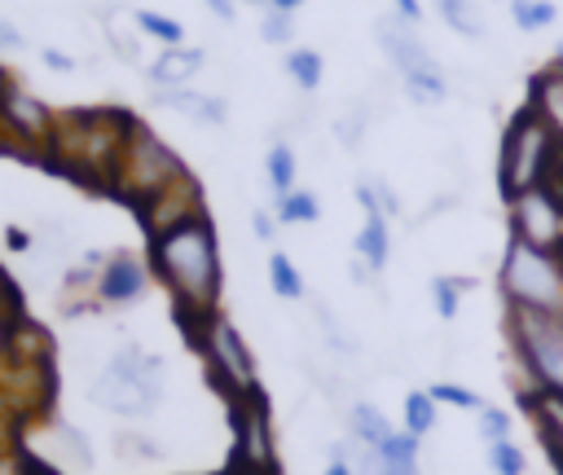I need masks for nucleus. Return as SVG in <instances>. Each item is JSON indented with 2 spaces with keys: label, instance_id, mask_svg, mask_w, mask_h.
<instances>
[{
  "label": "nucleus",
  "instance_id": "34",
  "mask_svg": "<svg viewBox=\"0 0 563 475\" xmlns=\"http://www.w3.org/2000/svg\"><path fill=\"white\" fill-rule=\"evenodd\" d=\"M510 427H515V418H510V409H501V405H484V409L475 413V431L484 435V444L510 440Z\"/></svg>",
  "mask_w": 563,
  "mask_h": 475
},
{
  "label": "nucleus",
  "instance_id": "46",
  "mask_svg": "<svg viewBox=\"0 0 563 475\" xmlns=\"http://www.w3.org/2000/svg\"><path fill=\"white\" fill-rule=\"evenodd\" d=\"M369 277H374V273H369V268H365L361 259H352V281H356V286H365Z\"/></svg>",
  "mask_w": 563,
  "mask_h": 475
},
{
  "label": "nucleus",
  "instance_id": "38",
  "mask_svg": "<svg viewBox=\"0 0 563 475\" xmlns=\"http://www.w3.org/2000/svg\"><path fill=\"white\" fill-rule=\"evenodd\" d=\"M321 475H356V471H352V457H347V444H334V449H330V462H325Z\"/></svg>",
  "mask_w": 563,
  "mask_h": 475
},
{
  "label": "nucleus",
  "instance_id": "29",
  "mask_svg": "<svg viewBox=\"0 0 563 475\" xmlns=\"http://www.w3.org/2000/svg\"><path fill=\"white\" fill-rule=\"evenodd\" d=\"M132 22H136V31H141L145 40H158V48L185 44V26H180L176 18H167V13H158V9H136Z\"/></svg>",
  "mask_w": 563,
  "mask_h": 475
},
{
  "label": "nucleus",
  "instance_id": "48",
  "mask_svg": "<svg viewBox=\"0 0 563 475\" xmlns=\"http://www.w3.org/2000/svg\"><path fill=\"white\" fill-rule=\"evenodd\" d=\"M550 66H559V70H563V40H559V48H554V57H550Z\"/></svg>",
  "mask_w": 563,
  "mask_h": 475
},
{
  "label": "nucleus",
  "instance_id": "21",
  "mask_svg": "<svg viewBox=\"0 0 563 475\" xmlns=\"http://www.w3.org/2000/svg\"><path fill=\"white\" fill-rule=\"evenodd\" d=\"M48 435H53V449H57V462L53 466H70V471H92V444L79 427L53 418L48 422Z\"/></svg>",
  "mask_w": 563,
  "mask_h": 475
},
{
  "label": "nucleus",
  "instance_id": "10",
  "mask_svg": "<svg viewBox=\"0 0 563 475\" xmlns=\"http://www.w3.org/2000/svg\"><path fill=\"white\" fill-rule=\"evenodd\" d=\"M53 128H57V110L44 97L22 88L18 79L0 88V145L31 154V158H48Z\"/></svg>",
  "mask_w": 563,
  "mask_h": 475
},
{
  "label": "nucleus",
  "instance_id": "4",
  "mask_svg": "<svg viewBox=\"0 0 563 475\" xmlns=\"http://www.w3.org/2000/svg\"><path fill=\"white\" fill-rule=\"evenodd\" d=\"M563 176V141L550 132V123L523 101L506 132H501V154H497V189L501 198H515L532 185H545Z\"/></svg>",
  "mask_w": 563,
  "mask_h": 475
},
{
  "label": "nucleus",
  "instance_id": "37",
  "mask_svg": "<svg viewBox=\"0 0 563 475\" xmlns=\"http://www.w3.org/2000/svg\"><path fill=\"white\" fill-rule=\"evenodd\" d=\"M106 35H110V44H114V53L119 57H128V62H141V44H136V35H128V31H119V26H106Z\"/></svg>",
  "mask_w": 563,
  "mask_h": 475
},
{
  "label": "nucleus",
  "instance_id": "16",
  "mask_svg": "<svg viewBox=\"0 0 563 475\" xmlns=\"http://www.w3.org/2000/svg\"><path fill=\"white\" fill-rule=\"evenodd\" d=\"M198 70H202V48H189V44L158 48V57L145 66V75H150L154 88H189V79Z\"/></svg>",
  "mask_w": 563,
  "mask_h": 475
},
{
  "label": "nucleus",
  "instance_id": "12",
  "mask_svg": "<svg viewBox=\"0 0 563 475\" xmlns=\"http://www.w3.org/2000/svg\"><path fill=\"white\" fill-rule=\"evenodd\" d=\"M150 281H154L150 259H141L136 251H110L106 264L97 268L92 303H101V308H128V303L145 299Z\"/></svg>",
  "mask_w": 563,
  "mask_h": 475
},
{
  "label": "nucleus",
  "instance_id": "36",
  "mask_svg": "<svg viewBox=\"0 0 563 475\" xmlns=\"http://www.w3.org/2000/svg\"><path fill=\"white\" fill-rule=\"evenodd\" d=\"M277 229H282V220L273 216V207H268V211H264V207L251 211V233H255L260 242H277Z\"/></svg>",
  "mask_w": 563,
  "mask_h": 475
},
{
  "label": "nucleus",
  "instance_id": "28",
  "mask_svg": "<svg viewBox=\"0 0 563 475\" xmlns=\"http://www.w3.org/2000/svg\"><path fill=\"white\" fill-rule=\"evenodd\" d=\"M273 216L282 220V224H317L321 220V202H317V194L312 189H290L286 198H273Z\"/></svg>",
  "mask_w": 563,
  "mask_h": 475
},
{
  "label": "nucleus",
  "instance_id": "25",
  "mask_svg": "<svg viewBox=\"0 0 563 475\" xmlns=\"http://www.w3.org/2000/svg\"><path fill=\"white\" fill-rule=\"evenodd\" d=\"M400 427L418 440H427L435 427H440V405L431 400V391H405V405H400Z\"/></svg>",
  "mask_w": 563,
  "mask_h": 475
},
{
  "label": "nucleus",
  "instance_id": "6",
  "mask_svg": "<svg viewBox=\"0 0 563 475\" xmlns=\"http://www.w3.org/2000/svg\"><path fill=\"white\" fill-rule=\"evenodd\" d=\"M185 176H194L185 167V158L150 123L136 119L128 141H123V150H119V163H114V176H110V194H119L132 211H141L145 202H154L158 194H167Z\"/></svg>",
  "mask_w": 563,
  "mask_h": 475
},
{
  "label": "nucleus",
  "instance_id": "39",
  "mask_svg": "<svg viewBox=\"0 0 563 475\" xmlns=\"http://www.w3.org/2000/svg\"><path fill=\"white\" fill-rule=\"evenodd\" d=\"M40 57H44V66H48V70H57V75H70V70H75V57H70V53H62V48H44Z\"/></svg>",
  "mask_w": 563,
  "mask_h": 475
},
{
  "label": "nucleus",
  "instance_id": "14",
  "mask_svg": "<svg viewBox=\"0 0 563 475\" xmlns=\"http://www.w3.org/2000/svg\"><path fill=\"white\" fill-rule=\"evenodd\" d=\"M198 211H207L202 207V185L194 176H185L180 185H172L167 194H158L154 202H145L136 211V220L145 224V233H158V229H172V224H180V220H189Z\"/></svg>",
  "mask_w": 563,
  "mask_h": 475
},
{
  "label": "nucleus",
  "instance_id": "24",
  "mask_svg": "<svg viewBox=\"0 0 563 475\" xmlns=\"http://www.w3.org/2000/svg\"><path fill=\"white\" fill-rule=\"evenodd\" d=\"M264 273H268V290H273L277 299H286V303H299V299L308 295V281H303V273H299V264H295L286 251H273V255H268V264H264Z\"/></svg>",
  "mask_w": 563,
  "mask_h": 475
},
{
  "label": "nucleus",
  "instance_id": "2",
  "mask_svg": "<svg viewBox=\"0 0 563 475\" xmlns=\"http://www.w3.org/2000/svg\"><path fill=\"white\" fill-rule=\"evenodd\" d=\"M132 114L119 106H79V110H57V128L48 141V163L92 189H110L119 150L132 132Z\"/></svg>",
  "mask_w": 563,
  "mask_h": 475
},
{
  "label": "nucleus",
  "instance_id": "42",
  "mask_svg": "<svg viewBox=\"0 0 563 475\" xmlns=\"http://www.w3.org/2000/svg\"><path fill=\"white\" fill-rule=\"evenodd\" d=\"M22 44H26V40H22V31H18L13 22H4V18H0V48H4V53H13V48H22Z\"/></svg>",
  "mask_w": 563,
  "mask_h": 475
},
{
  "label": "nucleus",
  "instance_id": "13",
  "mask_svg": "<svg viewBox=\"0 0 563 475\" xmlns=\"http://www.w3.org/2000/svg\"><path fill=\"white\" fill-rule=\"evenodd\" d=\"M229 418H233V457L229 462H238V466H277L273 431H268V400L264 396L233 400Z\"/></svg>",
  "mask_w": 563,
  "mask_h": 475
},
{
  "label": "nucleus",
  "instance_id": "1",
  "mask_svg": "<svg viewBox=\"0 0 563 475\" xmlns=\"http://www.w3.org/2000/svg\"><path fill=\"white\" fill-rule=\"evenodd\" d=\"M150 268L158 286L167 290L176 317H207L220 312L224 295V255H220V233L207 211L150 233Z\"/></svg>",
  "mask_w": 563,
  "mask_h": 475
},
{
  "label": "nucleus",
  "instance_id": "45",
  "mask_svg": "<svg viewBox=\"0 0 563 475\" xmlns=\"http://www.w3.org/2000/svg\"><path fill=\"white\" fill-rule=\"evenodd\" d=\"M202 4H207L220 22H233V13H238V4H233V0H202Z\"/></svg>",
  "mask_w": 563,
  "mask_h": 475
},
{
  "label": "nucleus",
  "instance_id": "30",
  "mask_svg": "<svg viewBox=\"0 0 563 475\" xmlns=\"http://www.w3.org/2000/svg\"><path fill=\"white\" fill-rule=\"evenodd\" d=\"M435 13L444 18V26H453L466 40H479L484 35V22H479V13H475L471 0H435Z\"/></svg>",
  "mask_w": 563,
  "mask_h": 475
},
{
  "label": "nucleus",
  "instance_id": "26",
  "mask_svg": "<svg viewBox=\"0 0 563 475\" xmlns=\"http://www.w3.org/2000/svg\"><path fill=\"white\" fill-rule=\"evenodd\" d=\"M475 281L471 277H453V273H435L431 277V308L440 312V321H453L462 312V299Z\"/></svg>",
  "mask_w": 563,
  "mask_h": 475
},
{
  "label": "nucleus",
  "instance_id": "50",
  "mask_svg": "<svg viewBox=\"0 0 563 475\" xmlns=\"http://www.w3.org/2000/svg\"><path fill=\"white\" fill-rule=\"evenodd\" d=\"M9 79H13V75H9V70H4V66H0V88H4V84H9Z\"/></svg>",
  "mask_w": 563,
  "mask_h": 475
},
{
  "label": "nucleus",
  "instance_id": "11",
  "mask_svg": "<svg viewBox=\"0 0 563 475\" xmlns=\"http://www.w3.org/2000/svg\"><path fill=\"white\" fill-rule=\"evenodd\" d=\"M506 224H510V238L519 242L563 251V176L506 198Z\"/></svg>",
  "mask_w": 563,
  "mask_h": 475
},
{
  "label": "nucleus",
  "instance_id": "33",
  "mask_svg": "<svg viewBox=\"0 0 563 475\" xmlns=\"http://www.w3.org/2000/svg\"><path fill=\"white\" fill-rule=\"evenodd\" d=\"M427 391H431L435 405H449V409H475V413L484 409V396L471 391V387H462V383H444V378H440V383H431Z\"/></svg>",
  "mask_w": 563,
  "mask_h": 475
},
{
  "label": "nucleus",
  "instance_id": "43",
  "mask_svg": "<svg viewBox=\"0 0 563 475\" xmlns=\"http://www.w3.org/2000/svg\"><path fill=\"white\" fill-rule=\"evenodd\" d=\"M211 475H282V471L277 466H238V462H229V466H220Z\"/></svg>",
  "mask_w": 563,
  "mask_h": 475
},
{
  "label": "nucleus",
  "instance_id": "35",
  "mask_svg": "<svg viewBox=\"0 0 563 475\" xmlns=\"http://www.w3.org/2000/svg\"><path fill=\"white\" fill-rule=\"evenodd\" d=\"M260 40H264V44H290V40H295V13L268 4L264 18H260Z\"/></svg>",
  "mask_w": 563,
  "mask_h": 475
},
{
  "label": "nucleus",
  "instance_id": "27",
  "mask_svg": "<svg viewBox=\"0 0 563 475\" xmlns=\"http://www.w3.org/2000/svg\"><path fill=\"white\" fill-rule=\"evenodd\" d=\"M286 75H290V84L299 92H317L321 79H325V62H321L317 48H290L286 53Z\"/></svg>",
  "mask_w": 563,
  "mask_h": 475
},
{
  "label": "nucleus",
  "instance_id": "49",
  "mask_svg": "<svg viewBox=\"0 0 563 475\" xmlns=\"http://www.w3.org/2000/svg\"><path fill=\"white\" fill-rule=\"evenodd\" d=\"M233 4H264L268 9V0H233Z\"/></svg>",
  "mask_w": 563,
  "mask_h": 475
},
{
  "label": "nucleus",
  "instance_id": "44",
  "mask_svg": "<svg viewBox=\"0 0 563 475\" xmlns=\"http://www.w3.org/2000/svg\"><path fill=\"white\" fill-rule=\"evenodd\" d=\"M396 4V18H405V22H422V0H391Z\"/></svg>",
  "mask_w": 563,
  "mask_h": 475
},
{
  "label": "nucleus",
  "instance_id": "17",
  "mask_svg": "<svg viewBox=\"0 0 563 475\" xmlns=\"http://www.w3.org/2000/svg\"><path fill=\"white\" fill-rule=\"evenodd\" d=\"M528 106L550 123V132L563 141V70L559 66H545L532 75L528 84Z\"/></svg>",
  "mask_w": 563,
  "mask_h": 475
},
{
  "label": "nucleus",
  "instance_id": "41",
  "mask_svg": "<svg viewBox=\"0 0 563 475\" xmlns=\"http://www.w3.org/2000/svg\"><path fill=\"white\" fill-rule=\"evenodd\" d=\"M378 202H383V216H387V220H391V216H400V211H405V202H400V198H396V189H391V185H387V180H378Z\"/></svg>",
  "mask_w": 563,
  "mask_h": 475
},
{
  "label": "nucleus",
  "instance_id": "7",
  "mask_svg": "<svg viewBox=\"0 0 563 475\" xmlns=\"http://www.w3.org/2000/svg\"><path fill=\"white\" fill-rule=\"evenodd\" d=\"M163 356L136 347V343H123L106 365L101 374L92 378V400L106 409V413H119V418H145L158 400H163Z\"/></svg>",
  "mask_w": 563,
  "mask_h": 475
},
{
  "label": "nucleus",
  "instance_id": "32",
  "mask_svg": "<svg viewBox=\"0 0 563 475\" xmlns=\"http://www.w3.org/2000/svg\"><path fill=\"white\" fill-rule=\"evenodd\" d=\"M488 471L493 475H528V453L515 440H497V444H488Z\"/></svg>",
  "mask_w": 563,
  "mask_h": 475
},
{
  "label": "nucleus",
  "instance_id": "19",
  "mask_svg": "<svg viewBox=\"0 0 563 475\" xmlns=\"http://www.w3.org/2000/svg\"><path fill=\"white\" fill-rule=\"evenodd\" d=\"M374 453L383 462V475H422V440L409 435L405 427H396Z\"/></svg>",
  "mask_w": 563,
  "mask_h": 475
},
{
  "label": "nucleus",
  "instance_id": "15",
  "mask_svg": "<svg viewBox=\"0 0 563 475\" xmlns=\"http://www.w3.org/2000/svg\"><path fill=\"white\" fill-rule=\"evenodd\" d=\"M150 101L163 106V110H172V114H185L194 123H211V128H220L229 119L224 101L216 92H198V88H154Z\"/></svg>",
  "mask_w": 563,
  "mask_h": 475
},
{
  "label": "nucleus",
  "instance_id": "20",
  "mask_svg": "<svg viewBox=\"0 0 563 475\" xmlns=\"http://www.w3.org/2000/svg\"><path fill=\"white\" fill-rule=\"evenodd\" d=\"M264 185L273 189V198H286L290 189H299V150L282 136L264 154Z\"/></svg>",
  "mask_w": 563,
  "mask_h": 475
},
{
  "label": "nucleus",
  "instance_id": "18",
  "mask_svg": "<svg viewBox=\"0 0 563 475\" xmlns=\"http://www.w3.org/2000/svg\"><path fill=\"white\" fill-rule=\"evenodd\" d=\"M356 259L369 273H383L391 259V220L383 211H365L361 216V233H356Z\"/></svg>",
  "mask_w": 563,
  "mask_h": 475
},
{
  "label": "nucleus",
  "instance_id": "8",
  "mask_svg": "<svg viewBox=\"0 0 563 475\" xmlns=\"http://www.w3.org/2000/svg\"><path fill=\"white\" fill-rule=\"evenodd\" d=\"M506 343L515 352L523 391L563 396V317L506 312ZM519 391V396H523Z\"/></svg>",
  "mask_w": 563,
  "mask_h": 475
},
{
  "label": "nucleus",
  "instance_id": "47",
  "mask_svg": "<svg viewBox=\"0 0 563 475\" xmlns=\"http://www.w3.org/2000/svg\"><path fill=\"white\" fill-rule=\"evenodd\" d=\"M268 4H273V9H286V13H295V9H299V4H308V0H268Z\"/></svg>",
  "mask_w": 563,
  "mask_h": 475
},
{
  "label": "nucleus",
  "instance_id": "22",
  "mask_svg": "<svg viewBox=\"0 0 563 475\" xmlns=\"http://www.w3.org/2000/svg\"><path fill=\"white\" fill-rule=\"evenodd\" d=\"M396 427H391V418L378 409V405H369V400H356L352 409H347V435L356 440V444H365V449H378L387 435H391Z\"/></svg>",
  "mask_w": 563,
  "mask_h": 475
},
{
  "label": "nucleus",
  "instance_id": "5",
  "mask_svg": "<svg viewBox=\"0 0 563 475\" xmlns=\"http://www.w3.org/2000/svg\"><path fill=\"white\" fill-rule=\"evenodd\" d=\"M497 290H501L506 312L563 317V251L506 238L501 264H497Z\"/></svg>",
  "mask_w": 563,
  "mask_h": 475
},
{
  "label": "nucleus",
  "instance_id": "9",
  "mask_svg": "<svg viewBox=\"0 0 563 475\" xmlns=\"http://www.w3.org/2000/svg\"><path fill=\"white\" fill-rule=\"evenodd\" d=\"M374 35H378V48L387 53L391 70L400 75V88L413 106H440L449 97V79H444V66L435 62V53L418 40L413 22L387 13L374 22Z\"/></svg>",
  "mask_w": 563,
  "mask_h": 475
},
{
  "label": "nucleus",
  "instance_id": "23",
  "mask_svg": "<svg viewBox=\"0 0 563 475\" xmlns=\"http://www.w3.org/2000/svg\"><path fill=\"white\" fill-rule=\"evenodd\" d=\"M22 325H26V317H22V295H18V286H13V281L4 277V268H0V365H9Z\"/></svg>",
  "mask_w": 563,
  "mask_h": 475
},
{
  "label": "nucleus",
  "instance_id": "40",
  "mask_svg": "<svg viewBox=\"0 0 563 475\" xmlns=\"http://www.w3.org/2000/svg\"><path fill=\"white\" fill-rule=\"evenodd\" d=\"M4 246H9L13 255H26V251H31L35 242H31V233H26V229H18V224H9V229H4Z\"/></svg>",
  "mask_w": 563,
  "mask_h": 475
},
{
  "label": "nucleus",
  "instance_id": "31",
  "mask_svg": "<svg viewBox=\"0 0 563 475\" xmlns=\"http://www.w3.org/2000/svg\"><path fill=\"white\" fill-rule=\"evenodd\" d=\"M559 18L554 0H510V22L519 31H545Z\"/></svg>",
  "mask_w": 563,
  "mask_h": 475
},
{
  "label": "nucleus",
  "instance_id": "3",
  "mask_svg": "<svg viewBox=\"0 0 563 475\" xmlns=\"http://www.w3.org/2000/svg\"><path fill=\"white\" fill-rule=\"evenodd\" d=\"M189 347L202 356V369L211 378V387L233 405V400H251L264 396L260 391V365L251 343L242 339V330L224 317V312H207V317H185L180 321Z\"/></svg>",
  "mask_w": 563,
  "mask_h": 475
}]
</instances>
